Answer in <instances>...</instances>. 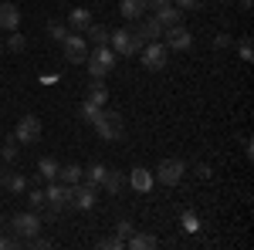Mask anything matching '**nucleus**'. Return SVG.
<instances>
[{"instance_id":"f257e3e1","label":"nucleus","mask_w":254,"mask_h":250,"mask_svg":"<svg viewBox=\"0 0 254 250\" xmlns=\"http://www.w3.org/2000/svg\"><path fill=\"white\" fill-rule=\"evenodd\" d=\"M92 125H95L98 139H105V142H119L122 139V132H126V122H122V115H119L116 108H98V115L92 118Z\"/></svg>"},{"instance_id":"f03ea898","label":"nucleus","mask_w":254,"mask_h":250,"mask_svg":"<svg viewBox=\"0 0 254 250\" xmlns=\"http://www.w3.org/2000/svg\"><path fill=\"white\" fill-rule=\"evenodd\" d=\"M109 48L116 51L119 58H132L142 51V41L132 27H122V31H109Z\"/></svg>"},{"instance_id":"7ed1b4c3","label":"nucleus","mask_w":254,"mask_h":250,"mask_svg":"<svg viewBox=\"0 0 254 250\" xmlns=\"http://www.w3.org/2000/svg\"><path fill=\"white\" fill-rule=\"evenodd\" d=\"M116 51H112V48H109V44H95V51H88V75L92 78H105L109 75V71H112V68H116Z\"/></svg>"},{"instance_id":"20e7f679","label":"nucleus","mask_w":254,"mask_h":250,"mask_svg":"<svg viewBox=\"0 0 254 250\" xmlns=\"http://www.w3.org/2000/svg\"><path fill=\"white\" fill-rule=\"evenodd\" d=\"M10 230L17 240H31V237H38L41 233V216L34 210L27 213H14V220H10Z\"/></svg>"},{"instance_id":"39448f33","label":"nucleus","mask_w":254,"mask_h":250,"mask_svg":"<svg viewBox=\"0 0 254 250\" xmlns=\"http://www.w3.org/2000/svg\"><path fill=\"white\" fill-rule=\"evenodd\" d=\"M98 203V186H92V183H75L71 186V196H68V206L71 210H92Z\"/></svg>"},{"instance_id":"423d86ee","label":"nucleus","mask_w":254,"mask_h":250,"mask_svg":"<svg viewBox=\"0 0 254 250\" xmlns=\"http://www.w3.org/2000/svg\"><path fill=\"white\" fill-rule=\"evenodd\" d=\"M183 176H187V162H183V159H173V155H170V159H163L156 166V179L163 186H180Z\"/></svg>"},{"instance_id":"0eeeda50","label":"nucleus","mask_w":254,"mask_h":250,"mask_svg":"<svg viewBox=\"0 0 254 250\" xmlns=\"http://www.w3.org/2000/svg\"><path fill=\"white\" fill-rule=\"evenodd\" d=\"M163 44H166V51H190L193 48V34H190V27H183V24H173V27H166L163 31Z\"/></svg>"},{"instance_id":"6e6552de","label":"nucleus","mask_w":254,"mask_h":250,"mask_svg":"<svg viewBox=\"0 0 254 250\" xmlns=\"http://www.w3.org/2000/svg\"><path fill=\"white\" fill-rule=\"evenodd\" d=\"M139 54H142V64H146L149 71H163V68H166V54H170V51H166V44H163V41H146Z\"/></svg>"},{"instance_id":"1a4fd4ad","label":"nucleus","mask_w":254,"mask_h":250,"mask_svg":"<svg viewBox=\"0 0 254 250\" xmlns=\"http://www.w3.org/2000/svg\"><path fill=\"white\" fill-rule=\"evenodd\" d=\"M61 48H64V58L71 64H85V58H88V41L81 34H75V31H68V38L61 41Z\"/></svg>"},{"instance_id":"9d476101","label":"nucleus","mask_w":254,"mask_h":250,"mask_svg":"<svg viewBox=\"0 0 254 250\" xmlns=\"http://www.w3.org/2000/svg\"><path fill=\"white\" fill-rule=\"evenodd\" d=\"M14 139H17L20 146H34V142L41 139V122L34 115H24L17 122V129H14Z\"/></svg>"},{"instance_id":"9b49d317","label":"nucleus","mask_w":254,"mask_h":250,"mask_svg":"<svg viewBox=\"0 0 254 250\" xmlns=\"http://www.w3.org/2000/svg\"><path fill=\"white\" fill-rule=\"evenodd\" d=\"M68 196H71V186H64V183H55V179H51V186L44 190V200H48V206H51V210H61V206H68Z\"/></svg>"},{"instance_id":"f8f14e48","label":"nucleus","mask_w":254,"mask_h":250,"mask_svg":"<svg viewBox=\"0 0 254 250\" xmlns=\"http://www.w3.org/2000/svg\"><path fill=\"white\" fill-rule=\"evenodd\" d=\"M139 34V41L146 44V41H159L163 38V24H159L156 17H142V20H136V27H132Z\"/></svg>"},{"instance_id":"ddd939ff","label":"nucleus","mask_w":254,"mask_h":250,"mask_svg":"<svg viewBox=\"0 0 254 250\" xmlns=\"http://www.w3.org/2000/svg\"><path fill=\"white\" fill-rule=\"evenodd\" d=\"M119 14L126 20H142L149 14V7H146V0H119Z\"/></svg>"},{"instance_id":"4468645a","label":"nucleus","mask_w":254,"mask_h":250,"mask_svg":"<svg viewBox=\"0 0 254 250\" xmlns=\"http://www.w3.org/2000/svg\"><path fill=\"white\" fill-rule=\"evenodd\" d=\"M0 27H3V31H17V27H20V10H17V3L0 0Z\"/></svg>"},{"instance_id":"2eb2a0df","label":"nucleus","mask_w":254,"mask_h":250,"mask_svg":"<svg viewBox=\"0 0 254 250\" xmlns=\"http://www.w3.org/2000/svg\"><path fill=\"white\" fill-rule=\"evenodd\" d=\"M129 183H132V190H136V193H149V190H153V173H149L146 166H136V169L129 173Z\"/></svg>"},{"instance_id":"dca6fc26","label":"nucleus","mask_w":254,"mask_h":250,"mask_svg":"<svg viewBox=\"0 0 254 250\" xmlns=\"http://www.w3.org/2000/svg\"><path fill=\"white\" fill-rule=\"evenodd\" d=\"M0 186L7 193H24L27 190V179L20 173H14V169H3V173H0Z\"/></svg>"},{"instance_id":"f3484780","label":"nucleus","mask_w":254,"mask_h":250,"mask_svg":"<svg viewBox=\"0 0 254 250\" xmlns=\"http://www.w3.org/2000/svg\"><path fill=\"white\" fill-rule=\"evenodd\" d=\"M92 24V14L85 10V7H75L71 10V17H68V31H75V34H85V27Z\"/></svg>"},{"instance_id":"a211bd4d","label":"nucleus","mask_w":254,"mask_h":250,"mask_svg":"<svg viewBox=\"0 0 254 250\" xmlns=\"http://www.w3.org/2000/svg\"><path fill=\"white\" fill-rule=\"evenodd\" d=\"M153 17H156L159 24H163V31H166V27H173V24H183V10L170 3V7H163V10H156Z\"/></svg>"},{"instance_id":"6ab92c4d","label":"nucleus","mask_w":254,"mask_h":250,"mask_svg":"<svg viewBox=\"0 0 254 250\" xmlns=\"http://www.w3.org/2000/svg\"><path fill=\"white\" fill-rule=\"evenodd\" d=\"M126 247L129 250H149V247H156V237H149V233H129L126 237Z\"/></svg>"},{"instance_id":"aec40b11","label":"nucleus","mask_w":254,"mask_h":250,"mask_svg":"<svg viewBox=\"0 0 254 250\" xmlns=\"http://www.w3.org/2000/svg\"><path fill=\"white\" fill-rule=\"evenodd\" d=\"M85 41H92V44H109V27L92 20V24L85 27Z\"/></svg>"},{"instance_id":"412c9836","label":"nucleus","mask_w":254,"mask_h":250,"mask_svg":"<svg viewBox=\"0 0 254 250\" xmlns=\"http://www.w3.org/2000/svg\"><path fill=\"white\" fill-rule=\"evenodd\" d=\"M88 101H95L98 108L109 101V88L102 85V78H92V85H88Z\"/></svg>"},{"instance_id":"4be33fe9","label":"nucleus","mask_w":254,"mask_h":250,"mask_svg":"<svg viewBox=\"0 0 254 250\" xmlns=\"http://www.w3.org/2000/svg\"><path fill=\"white\" fill-rule=\"evenodd\" d=\"M81 173H85V169H81V166H75V162H71V166H58V179L64 183V186L81 183Z\"/></svg>"},{"instance_id":"5701e85b","label":"nucleus","mask_w":254,"mask_h":250,"mask_svg":"<svg viewBox=\"0 0 254 250\" xmlns=\"http://www.w3.org/2000/svg\"><path fill=\"white\" fill-rule=\"evenodd\" d=\"M122 179H126V173H119V169H105L102 190H105V193H119V190H122Z\"/></svg>"},{"instance_id":"b1692460","label":"nucleus","mask_w":254,"mask_h":250,"mask_svg":"<svg viewBox=\"0 0 254 250\" xmlns=\"http://www.w3.org/2000/svg\"><path fill=\"white\" fill-rule=\"evenodd\" d=\"M38 176H41V179H48V183H51V179H58V162H55L51 155L38 159Z\"/></svg>"},{"instance_id":"393cba45","label":"nucleus","mask_w":254,"mask_h":250,"mask_svg":"<svg viewBox=\"0 0 254 250\" xmlns=\"http://www.w3.org/2000/svg\"><path fill=\"white\" fill-rule=\"evenodd\" d=\"M180 227H183L187 233H196V230H200V216H196L193 210H183V213H180Z\"/></svg>"},{"instance_id":"a878e982","label":"nucleus","mask_w":254,"mask_h":250,"mask_svg":"<svg viewBox=\"0 0 254 250\" xmlns=\"http://www.w3.org/2000/svg\"><path fill=\"white\" fill-rule=\"evenodd\" d=\"M105 169H109V166H102V162H95V166H88V169H85V179H88V183H92V186H102V179H105Z\"/></svg>"},{"instance_id":"bb28decb","label":"nucleus","mask_w":254,"mask_h":250,"mask_svg":"<svg viewBox=\"0 0 254 250\" xmlns=\"http://www.w3.org/2000/svg\"><path fill=\"white\" fill-rule=\"evenodd\" d=\"M48 38H51V41H64V38H68V24H61V20H48Z\"/></svg>"},{"instance_id":"cd10ccee","label":"nucleus","mask_w":254,"mask_h":250,"mask_svg":"<svg viewBox=\"0 0 254 250\" xmlns=\"http://www.w3.org/2000/svg\"><path fill=\"white\" fill-rule=\"evenodd\" d=\"M3 48H10L14 54H20V51L27 48V41H24V34H20V31H10V38H7V44H3Z\"/></svg>"},{"instance_id":"c85d7f7f","label":"nucleus","mask_w":254,"mask_h":250,"mask_svg":"<svg viewBox=\"0 0 254 250\" xmlns=\"http://www.w3.org/2000/svg\"><path fill=\"white\" fill-rule=\"evenodd\" d=\"M237 54H241V61H244V64H251V61H254V44H251V38H241Z\"/></svg>"},{"instance_id":"c756f323","label":"nucleus","mask_w":254,"mask_h":250,"mask_svg":"<svg viewBox=\"0 0 254 250\" xmlns=\"http://www.w3.org/2000/svg\"><path fill=\"white\" fill-rule=\"evenodd\" d=\"M27 203H31V210H34V213H41L44 206H48V200H44V190H31V193H27Z\"/></svg>"},{"instance_id":"7c9ffc66","label":"nucleus","mask_w":254,"mask_h":250,"mask_svg":"<svg viewBox=\"0 0 254 250\" xmlns=\"http://www.w3.org/2000/svg\"><path fill=\"white\" fill-rule=\"evenodd\" d=\"M17 149H20V142L14 139V135H7V142H3V149H0V152H3L7 162H14V159H17Z\"/></svg>"},{"instance_id":"2f4dec72","label":"nucleus","mask_w":254,"mask_h":250,"mask_svg":"<svg viewBox=\"0 0 254 250\" xmlns=\"http://www.w3.org/2000/svg\"><path fill=\"white\" fill-rule=\"evenodd\" d=\"M98 247H105V250H122V247H126V240H122V237H102V240H98Z\"/></svg>"},{"instance_id":"473e14b6","label":"nucleus","mask_w":254,"mask_h":250,"mask_svg":"<svg viewBox=\"0 0 254 250\" xmlns=\"http://www.w3.org/2000/svg\"><path fill=\"white\" fill-rule=\"evenodd\" d=\"M95 115H98V105H95V101H85V105H81V118H85V122H92Z\"/></svg>"},{"instance_id":"72a5a7b5","label":"nucleus","mask_w":254,"mask_h":250,"mask_svg":"<svg viewBox=\"0 0 254 250\" xmlns=\"http://www.w3.org/2000/svg\"><path fill=\"white\" fill-rule=\"evenodd\" d=\"M200 3L203 0H173V7H180V10H200Z\"/></svg>"},{"instance_id":"f704fd0d","label":"nucleus","mask_w":254,"mask_h":250,"mask_svg":"<svg viewBox=\"0 0 254 250\" xmlns=\"http://www.w3.org/2000/svg\"><path fill=\"white\" fill-rule=\"evenodd\" d=\"M214 48H217V51L231 48V34H217V38H214Z\"/></svg>"},{"instance_id":"c9c22d12","label":"nucleus","mask_w":254,"mask_h":250,"mask_svg":"<svg viewBox=\"0 0 254 250\" xmlns=\"http://www.w3.org/2000/svg\"><path fill=\"white\" fill-rule=\"evenodd\" d=\"M170 3H173V0H146V7H149L153 14H156V10H163V7H170Z\"/></svg>"},{"instance_id":"e433bc0d","label":"nucleus","mask_w":254,"mask_h":250,"mask_svg":"<svg viewBox=\"0 0 254 250\" xmlns=\"http://www.w3.org/2000/svg\"><path fill=\"white\" fill-rule=\"evenodd\" d=\"M31 247H34V250H48V247H51V240H44V237H31Z\"/></svg>"},{"instance_id":"4c0bfd02","label":"nucleus","mask_w":254,"mask_h":250,"mask_svg":"<svg viewBox=\"0 0 254 250\" xmlns=\"http://www.w3.org/2000/svg\"><path fill=\"white\" fill-rule=\"evenodd\" d=\"M196 176H200V179H210V176H214V169H210L207 162H200V166H196Z\"/></svg>"},{"instance_id":"58836bf2","label":"nucleus","mask_w":254,"mask_h":250,"mask_svg":"<svg viewBox=\"0 0 254 250\" xmlns=\"http://www.w3.org/2000/svg\"><path fill=\"white\" fill-rule=\"evenodd\" d=\"M129 233H132V223H129V220H122V223H119V233H116V237H122V240H126Z\"/></svg>"},{"instance_id":"ea45409f","label":"nucleus","mask_w":254,"mask_h":250,"mask_svg":"<svg viewBox=\"0 0 254 250\" xmlns=\"http://www.w3.org/2000/svg\"><path fill=\"white\" fill-rule=\"evenodd\" d=\"M251 3H254V0H241V7H244V10H251Z\"/></svg>"},{"instance_id":"a19ab883","label":"nucleus","mask_w":254,"mask_h":250,"mask_svg":"<svg viewBox=\"0 0 254 250\" xmlns=\"http://www.w3.org/2000/svg\"><path fill=\"white\" fill-rule=\"evenodd\" d=\"M217 3H231V0H217Z\"/></svg>"},{"instance_id":"79ce46f5","label":"nucleus","mask_w":254,"mask_h":250,"mask_svg":"<svg viewBox=\"0 0 254 250\" xmlns=\"http://www.w3.org/2000/svg\"><path fill=\"white\" fill-rule=\"evenodd\" d=\"M0 51H3V41H0Z\"/></svg>"}]
</instances>
